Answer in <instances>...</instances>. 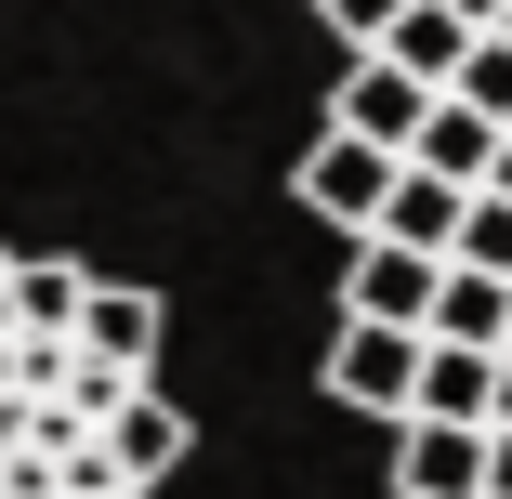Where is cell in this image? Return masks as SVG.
Masks as SVG:
<instances>
[{
	"mask_svg": "<svg viewBox=\"0 0 512 499\" xmlns=\"http://www.w3.org/2000/svg\"><path fill=\"white\" fill-rule=\"evenodd\" d=\"M394 171H407V158H381V145H355V132H316V145H302V171H289V197L368 250V237H381V211H394Z\"/></svg>",
	"mask_w": 512,
	"mask_h": 499,
	"instance_id": "cell-1",
	"label": "cell"
},
{
	"mask_svg": "<svg viewBox=\"0 0 512 499\" xmlns=\"http://www.w3.org/2000/svg\"><path fill=\"white\" fill-rule=\"evenodd\" d=\"M329 394L407 434V408H421V329H368V316H342V342H329Z\"/></svg>",
	"mask_w": 512,
	"mask_h": 499,
	"instance_id": "cell-2",
	"label": "cell"
},
{
	"mask_svg": "<svg viewBox=\"0 0 512 499\" xmlns=\"http://www.w3.org/2000/svg\"><path fill=\"white\" fill-rule=\"evenodd\" d=\"M158 329H171V303H158L145 276H92V303H79V368L158 381Z\"/></svg>",
	"mask_w": 512,
	"mask_h": 499,
	"instance_id": "cell-3",
	"label": "cell"
},
{
	"mask_svg": "<svg viewBox=\"0 0 512 499\" xmlns=\"http://www.w3.org/2000/svg\"><path fill=\"white\" fill-rule=\"evenodd\" d=\"M421 119H434V92L407 79V66H381V53H355L342 92H329V132H355V145H381V158L421 145Z\"/></svg>",
	"mask_w": 512,
	"mask_h": 499,
	"instance_id": "cell-4",
	"label": "cell"
},
{
	"mask_svg": "<svg viewBox=\"0 0 512 499\" xmlns=\"http://www.w3.org/2000/svg\"><path fill=\"white\" fill-rule=\"evenodd\" d=\"M79 303H92V263H53V250L0 263V329L14 342H79Z\"/></svg>",
	"mask_w": 512,
	"mask_h": 499,
	"instance_id": "cell-5",
	"label": "cell"
},
{
	"mask_svg": "<svg viewBox=\"0 0 512 499\" xmlns=\"http://www.w3.org/2000/svg\"><path fill=\"white\" fill-rule=\"evenodd\" d=\"M434 276H447V263H421V250L368 237V250H355V276H342V316H368V329H421V316H434Z\"/></svg>",
	"mask_w": 512,
	"mask_h": 499,
	"instance_id": "cell-6",
	"label": "cell"
},
{
	"mask_svg": "<svg viewBox=\"0 0 512 499\" xmlns=\"http://www.w3.org/2000/svg\"><path fill=\"white\" fill-rule=\"evenodd\" d=\"M421 342H447V355H512V276H473V263H447V276H434V316H421Z\"/></svg>",
	"mask_w": 512,
	"mask_h": 499,
	"instance_id": "cell-7",
	"label": "cell"
},
{
	"mask_svg": "<svg viewBox=\"0 0 512 499\" xmlns=\"http://www.w3.org/2000/svg\"><path fill=\"white\" fill-rule=\"evenodd\" d=\"M394 499H486V434L407 421V434H394Z\"/></svg>",
	"mask_w": 512,
	"mask_h": 499,
	"instance_id": "cell-8",
	"label": "cell"
},
{
	"mask_svg": "<svg viewBox=\"0 0 512 499\" xmlns=\"http://www.w3.org/2000/svg\"><path fill=\"white\" fill-rule=\"evenodd\" d=\"M407 171L486 197V171H499V119H473V106H447V92H434V119H421V145H407Z\"/></svg>",
	"mask_w": 512,
	"mask_h": 499,
	"instance_id": "cell-9",
	"label": "cell"
},
{
	"mask_svg": "<svg viewBox=\"0 0 512 499\" xmlns=\"http://www.w3.org/2000/svg\"><path fill=\"white\" fill-rule=\"evenodd\" d=\"M106 460H119V486H132V499H158V473L184 460V408H171V394H132V408L106 421Z\"/></svg>",
	"mask_w": 512,
	"mask_h": 499,
	"instance_id": "cell-10",
	"label": "cell"
},
{
	"mask_svg": "<svg viewBox=\"0 0 512 499\" xmlns=\"http://www.w3.org/2000/svg\"><path fill=\"white\" fill-rule=\"evenodd\" d=\"M381 66H407L421 92H447V79L473 66V27L447 14V0H407V14H394V40H381Z\"/></svg>",
	"mask_w": 512,
	"mask_h": 499,
	"instance_id": "cell-11",
	"label": "cell"
},
{
	"mask_svg": "<svg viewBox=\"0 0 512 499\" xmlns=\"http://www.w3.org/2000/svg\"><path fill=\"white\" fill-rule=\"evenodd\" d=\"M486 408H499V355H447V342H421V408H407V421H460V434H486Z\"/></svg>",
	"mask_w": 512,
	"mask_h": 499,
	"instance_id": "cell-12",
	"label": "cell"
},
{
	"mask_svg": "<svg viewBox=\"0 0 512 499\" xmlns=\"http://www.w3.org/2000/svg\"><path fill=\"white\" fill-rule=\"evenodd\" d=\"M460 211H473L460 184H434V171H394V211H381V237H394V250H421V263H447V250H460Z\"/></svg>",
	"mask_w": 512,
	"mask_h": 499,
	"instance_id": "cell-13",
	"label": "cell"
},
{
	"mask_svg": "<svg viewBox=\"0 0 512 499\" xmlns=\"http://www.w3.org/2000/svg\"><path fill=\"white\" fill-rule=\"evenodd\" d=\"M447 106H473V119H499V132H512V40H473V66L447 79Z\"/></svg>",
	"mask_w": 512,
	"mask_h": 499,
	"instance_id": "cell-14",
	"label": "cell"
},
{
	"mask_svg": "<svg viewBox=\"0 0 512 499\" xmlns=\"http://www.w3.org/2000/svg\"><path fill=\"white\" fill-rule=\"evenodd\" d=\"M447 263H473V276H512V197H473L460 211V250Z\"/></svg>",
	"mask_w": 512,
	"mask_h": 499,
	"instance_id": "cell-15",
	"label": "cell"
},
{
	"mask_svg": "<svg viewBox=\"0 0 512 499\" xmlns=\"http://www.w3.org/2000/svg\"><path fill=\"white\" fill-rule=\"evenodd\" d=\"M394 14H407V0H316V27H329L342 53H381V40H394Z\"/></svg>",
	"mask_w": 512,
	"mask_h": 499,
	"instance_id": "cell-16",
	"label": "cell"
},
{
	"mask_svg": "<svg viewBox=\"0 0 512 499\" xmlns=\"http://www.w3.org/2000/svg\"><path fill=\"white\" fill-rule=\"evenodd\" d=\"M447 14H460L473 40H499V14H512V0H447Z\"/></svg>",
	"mask_w": 512,
	"mask_h": 499,
	"instance_id": "cell-17",
	"label": "cell"
},
{
	"mask_svg": "<svg viewBox=\"0 0 512 499\" xmlns=\"http://www.w3.org/2000/svg\"><path fill=\"white\" fill-rule=\"evenodd\" d=\"M486 499H512V434H486Z\"/></svg>",
	"mask_w": 512,
	"mask_h": 499,
	"instance_id": "cell-18",
	"label": "cell"
},
{
	"mask_svg": "<svg viewBox=\"0 0 512 499\" xmlns=\"http://www.w3.org/2000/svg\"><path fill=\"white\" fill-rule=\"evenodd\" d=\"M486 434H512V355H499V408H486Z\"/></svg>",
	"mask_w": 512,
	"mask_h": 499,
	"instance_id": "cell-19",
	"label": "cell"
},
{
	"mask_svg": "<svg viewBox=\"0 0 512 499\" xmlns=\"http://www.w3.org/2000/svg\"><path fill=\"white\" fill-rule=\"evenodd\" d=\"M486 197H512V132H499V171H486Z\"/></svg>",
	"mask_w": 512,
	"mask_h": 499,
	"instance_id": "cell-20",
	"label": "cell"
},
{
	"mask_svg": "<svg viewBox=\"0 0 512 499\" xmlns=\"http://www.w3.org/2000/svg\"><path fill=\"white\" fill-rule=\"evenodd\" d=\"M499 40H512V14H499Z\"/></svg>",
	"mask_w": 512,
	"mask_h": 499,
	"instance_id": "cell-21",
	"label": "cell"
},
{
	"mask_svg": "<svg viewBox=\"0 0 512 499\" xmlns=\"http://www.w3.org/2000/svg\"><path fill=\"white\" fill-rule=\"evenodd\" d=\"M0 263H14V250H0Z\"/></svg>",
	"mask_w": 512,
	"mask_h": 499,
	"instance_id": "cell-22",
	"label": "cell"
}]
</instances>
